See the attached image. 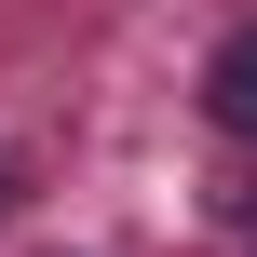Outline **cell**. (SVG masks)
<instances>
[{
	"mask_svg": "<svg viewBox=\"0 0 257 257\" xmlns=\"http://www.w3.org/2000/svg\"><path fill=\"white\" fill-rule=\"evenodd\" d=\"M203 108H217L230 136H257V27H230V41H217V68H203Z\"/></svg>",
	"mask_w": 257,
	"mask_h": 257,
	"instance_id": "obj_1",
	"label": "cell"
}]
</instances>
